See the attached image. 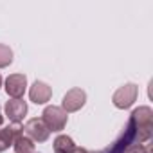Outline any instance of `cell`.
<instances>
[{
  "mask_svg": "<svg viewBox=\"0 0 153 153\" xmlns=\"http://www.w3.org/2000/svg\"><path fill=\"white\" fill-rule=\"evenodd\" d=\"M137 96H139V87L135 83H126L123 87H119L114 96H112V103L115 108L119 110H126L130 108L135 101H137Z\"/></svg>",
  "mask_w": 153,
  "mask_h": 153,
  "instance_id": "1",
  "label": "cell"
},
{
  "mask_svg": "<svg viewBox=\"0 0 153 153\" xmlns=\"http://www.w3.org/2000/svg\"><path fill=\"white\" fill-rule=\"evenodd\" d=\"M42 121L45 123V126L49 128V131H61L67 126L68 115L61 110V106H45L43 114H42Z\"/></svg>",
  "mask_w": 153,
  "mask_h": 153,
  "instance_id": "2",
  "label": "cell"
},
{
  "mask_svg": "<svg viewBox=\"0 0 153 153\" xmlns=\"http://www.w3.org/2000/svg\"><path fill=\"white\" fill-rule=\"evenodd\" d=\"M22 130H24V135L29 137L33 142H45V140L49 139V135H51V131H49V128L45 126V123H43L42 119H38V117L29 119V121L22 126Z\"/></svg>",
  "mask_w": 153,
  "mask_h": 153,
  "instance_id": "3",
  "label": "cell"
},
{
  "mask_svg": "<svg viewBox=\"0 0 153 153\" xmlns=\"http://www.w3.org/2000/svg\"><path fill=\"white\" fill-rule=\"evenodd\" d=\"M87 103V94L81 88H70L61 101V110L65 114H72V112H78L85 106Z\"/></svg>",
  "mask_w": 153,
  "mask_h": 153,
  "instance_id": "4",
  "label": "cell"
},
{
  "mask_svg": "<svg viewBox=\"0 0 153 153\" xmlns=\"http://www.w3.org/2000/svg\"><path fill=\"white\" fill-rule=\"evenodd\" d=\"M27 90V78L25 74H11L6 79V92L13 99H22Z\"/></svg>",
  "mask_w": 153,
  "mask_h": 153,
  "instance_id": "5",
  "label": "cell"
},
{
  "mask_svg": "<svg viewBox=\"0 0 153 153\" xmlns=\"http://www.w3.org/2000/svg\"><path fill=\"white\" fill-rule=\"evenodd\" d=\"M6 115L13 124H20L27 115V103L24 99H11L6 103Z\"/></svg>",
  "mask_w": 153,
  "mask_h": 153,
  "instance_id": "6",
  "label": "cell"
},
{
  "mask_svg": "<svg viewBox=\"0 0 153 153\" xmlns=\"http://www.w3.org/2000/svg\"><path fill=\"white\" fill-rule=\"evenodd\" d=\"M51 97H52V88L43 81H34L33 87L29 88V99L34 105H45L47 101H51Z\"/></svg>",
  "mask_w": 153,
  "mask_h": 153,
  "instance_id": "7",
  "label": "cell"
},
{
  "mask_svg": "<svg viewBox=\"0 0 153 153\" xmlns=\"http://www.w3.org/2000/svg\"><path fill=\"white\" fill-rule=\"evenodd\" d=\"M22 131L24 130L20 124H11L6 128H0V151L9 149V146H13V142H15V137Z\"/></svg>",
  "mask_w": 153,
  "mask_h": 153,
  "instance_id": "8",
  "label": "cell"
},
{
  "mask_svg": "<svg viewBox=\"0 0 153 153\" xmlns=\"http://www.w3.org/2000/svg\"><path fill=\"white\" fill-rule=\"evenodd\" d=\"M76 148H78V146L74 144L72 137H68V135H58L54 139V142H52L54 153H74Z\"/></svg>",
  "mask_w": 153,
  "mask_h": 153,
  "instance_id": "9",
  "label": "cell"
},
{
  "mask_svg": "<svg viewBox=\"0 0 153 153\" xmlns=\"http://www.w3.org/2000/svg\"><path fill=\"white\" fill-rule=\"evenodd\" d=\"M13 148H15V153H34V142L29 137H25L24 131L15 137Z\"/></svg>",
  "mask_w": 153,
  "mask_h": 153,
  "instance_id": "10",
  "label": "cell"
},
{
  "mask_svg": "<svg viewBox=\"0 0 153 153\" xmlns=\"http://www.w3.org/2000/svg\"><path fill=\"white\" fill-rule=\"evenodd\" d=\"M13 63V51L9 45L0 43V68H6Z\"/></svg>",
  "mask_w": 153,
  "mask_h": 153,
  "instance_id": "11",
  "label": "cell"
},
{
  "mask_svg": "<svg viewBox=\"0 0 153 153\" xmlns=\"http://www.w3.org/2000/svg\"><path fill=\"white\" fill-rule=\"evenodd\" d=\"M123 153H153L151 144H131Z\"/></svg>",
  "mask_w": 153,
  "mask_h": 153,
  "instance_id": "12",
  "label": "cell"
},
{
  "mask_svg": "<svg viewBox=\"0 0 153 153\" xmlns=\"http://www.w3.org/2000/svg\"><path fill=\"white\" fill-rule=\"evenodd\" d=\"M74 153H92V151H88V149H85V148H76Z\"/></svg>",
  "mask_w": 153,
  "mask_h": 153,
  "instance_id": "13",
  "label": "cell"
},
{
  "mask_svg": "<svg viewBox=\"0 0 153 153\" xmlns=\"http://www.w3.org/2000/svg\"><path fill=\"white\" fill-rule=\"evenodd\" d=\"M2 123H4V115H2V112H0V126H2Z\"/></svg>",
  "mask_w": 153,
  "mask_h": 153,
  "instance_id": "14",
  "label": "cell"
},
{
  "mask_svg": "<svg viewBox=\"0 0 153 153\" xmlns=\"http://www.w3.org/2000/svg\"><path fill=\"white\" fill-rule=\"evenodd\" d=\"M0 87H2V74H0Z\"/></svg>",
  "mask_w": 153,
  "mask_h": 153,
  "instance_id": "15",
  "label": "cell"
}]
</instances>
